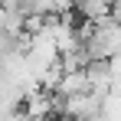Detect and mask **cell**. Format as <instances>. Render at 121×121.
I'll use <instances>...</instances> for the list:
<instances>
[{"mask_svg":"<svg viewBox=\"0 0 121 121\" xmlns=\"http://www.w3.org/2000/svg\"><path fill=\"white\" fill-rule=\"evenodd\" d=\"M56 95H79V92H88V75H85V65L82 69H62L59 82H56V88H52Z\"/></svg>","mask_w":121,"mask_h":121,"instance_id":"6da1fadb","label":"cell"},{"mask_svg":"<svg viewBox=\"0 0 121 121\" xmlns=\"http://www.w3.org/2000/svg\"><path fill=\"white\" fill-rule=\"evenodd\" d=\"M75 17L101 23L105 17H111V0H75Z\"/></svg>","mask_w":121,"mask_h":121,"instance_id":"7a4b0ae2","label":"cell"},{"mask_svg":"<svg viewBox=\"0 0 121 121\" xmlns=\"http://www.w3.org/2000/svg\"><path fill=\"white\" fill-rule=\"evenodd\" d=\"M23 43H26V33L17 36V33H10V30L0 23V62L7 59V56H13L17 49H23Z\"/></svg>","mask_w":121,"mask_h":121,"instance_id":"3957f363","label":"cell"},{"mask_svg":"<svg viewBox=\"0 0 121 121\" xmlns=\"http://www.w3.org/2000/svg\"><path fill=\"white\" fill-rule=\"evenodd\" d=\"M111 17L121 20V0H111Z\"/></svg>","mask_w":121,"mask_h":121,"instance_id":"277c9868","label":"cell"}]
</instances>
